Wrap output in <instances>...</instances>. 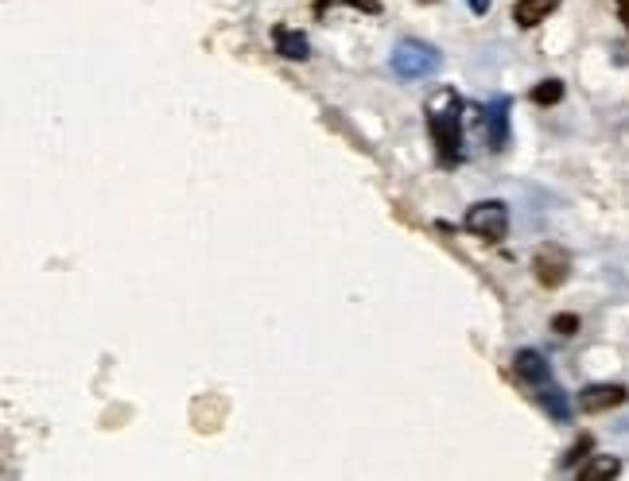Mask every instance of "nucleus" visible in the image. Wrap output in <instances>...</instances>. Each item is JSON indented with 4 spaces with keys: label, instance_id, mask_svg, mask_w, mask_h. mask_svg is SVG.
Masks as SVG:
<instances>
[{
    "label": "nucleus",
    "instance_id": "f257e3e1",
    "mask_svg": "<svg viewBox=\"0 0 629 481\" xmlns=\"http://www.w3.org/2000/svg\"><path fill=\"white\" fill-rule=\"evenodd\" d=\"M427 132H432L440 167H455L463 160V101L455 90H440L427 106Z\"/></svg>",
    "mask_w": 629,
    "mask_h": 481
},
{
    "label": "nucleus",
    "instance_id": "f03ea898",
    "mask_svg": "<svg viewBox=\"0 0 629 481\" xmlns=\"http://www.w3.org/2000/svg\"><path fill=\"white\" fill-rule=\"evenodd\" d=\"M440 66H443V55L432 47V43L404 40V43H397V51H392V74H397V78H404V83L432 78Z\"/></svg>",
    "mask_w": 629,
    "mask_h": 481
},
{
    "label": "nucleus",
    "instance_id": "7ed1b4c3",
    "mask_svg": "<svg viewBox=\"0 0 629 481\" xmlns=\"http://www.w3.org/2000/svg\"><path fill=\"white\" fill-rule=\"evenodd\" d=\"M463 226L470 229L475 237H482L486 245H501L509 237V206L498 203V198H490V203H478L466 210Z\"/></svg>",
    "mask_w": 629,
    "mask_h": 481
},
{
    "label": "nucleus",
    "instance_id": "20e7f679",
    "mask_svg": "<svg viewBox=\"0 0 629 481\" xmlns=\"http://www.w3.org/2000/svg\"><path fill=\"white\" fill-rule=\"evenodd\" d=\"M532 276H536L540 287L556 292V287H564L567 276H572V256L560 245H540L536 256H532Z\"/></svg>",
    "mask_w": 629,
    "mask_h": 481
},
{
    "label": "nucleus",
    "instance_id": "39448f33",
    "mask_svg": "<svg viewBox=\"0 0 629 481\" xmlns=\"http://www.w3.org/2000/svg\"><path fill=\"white\" fill-rule=\"evenodd\" d=\"M626 400H629V392L621 389V384H587V389L579 392V412L603 416V412H610V408H621Z\"/></svg>",
    "mask_w": 629,
    "mask_h": 481
},
{
    "label": "nucleus",
    "instance_id": "423d86ee",
    "mask_svg": "<svg viewBox=\"0 0 629 481\" xmlns=\"http://www.w3.org/2000/svg\"><path fill=\"white\" fill-rule=\"evenodd\" d=\"M513 373H517V381L529 384L532 392H540V389H547V384H552V369H547L544 353H536V350H517Z\"/></svg>",
    "mask_w": 629,
    "mask_h": 481
},
{
    "label": "nucleus",
    "instance_id": "0eeeda50",
    "mask_svg": "<svg viewBox=\"0 0 629 481\" xmlns=\"http://www.w3.org/2000/svg\"><path fill=\"white\" fill-rule=\"evenodd\" d=\"M482 132H486V140H490L494 152H501V147L509 144V98H498L490 109H486Z\"/></svg>",
    "mask_w": 629,
    "mask_h": 481
},
{
    "label": "nucleus",
    "instance_id": "6e6552de",
    "mask_svg": "<svg viewBox=\"0 0 629 481\" xmlns=\"http://www.w3.org/2000/svg\"><path fill=\"white\" fill-rule=\"evenodd\" d=\"M272 43H276L280 55L292 58V63H303V58H311V43H307V35H303L300 28H288V24L272 28Z\"/></svg>",
    "mask_w": 629,
    "mask_h": 481
},
{
    "label": "nucleus",
    "instance_id": "1a4fd4ad",
    "mask_svg": "<svg viewBox=\"0 0 629 481\" xmlns=\"http://www.w3.org/2000/svg\"><path fill=\"white\" fill-rule=\"evenodd\" d=\"M556 9H560V0H517L513 20H517V28H536V24H544Z\"/></svg>",
    "mask_w": 629,
    "mask_h": 481
},
{
    "label": "nucleus",
    "instance_id": "9d476101",
    "mask_svg": "<svg viewBox=\"0 0 629 481\" xmlns=\"http://www.w3.org/2000/svg\"><path fill=\"white\" fill-rule=\"evenodd\" d=\"M618 473H621V462H618V458H610V455H598V458H590L587 466H579V478H583V481L618 478Z\"/></svg>",
    "mask_w": 629,
    "mask_h": 481
},
{
    "label": "nucleus",
    "instance_id": "9b49d317",
    "mask_svg": "<svg viewBox=\"0 0 629 481\" xmlns=\"http://www.w3.org/2000/svg\"><path fill=\"white\" fill-rule=\"evenodd\" d=\"M338 4H350V9H358V12H369V17L381 12V0H315V17L323 20L330 9H338Z\"/></svg>",
    "mask_w": 629,
    "mask_h": 481
},
{
    "label": "nucleus",
    "instance_id": "f8f14e48",
    "mask_svg": "<svg viewBox=\"0 0 629 481\" xmlns=\"http://www.w3.org/2000/svg\"><path fill=\"white\" fill-rule=\"evenodd\" d=\"M532 101H536V106H556V101H564V83H560V78H544V83L532 90Z\"/></svg>",
    "mask_w": 629,
    "mask_h": 481
},
{
    "label": "nucleus",
    "instance_id": "ddd939ff",
    "mask_svg": "<svg viewBox=\"0 0 629 481\" xmlns=\"http://www.w3.org/2000/svg\"><path fill=\"white\" fill-rule=\"evenodd\" d=\"M552 330H556V335H575V330H579V315H556L552 318Z\"/></svg>",
    "mask_w": 629,
    "mask_h": 481
},
{
    "label": "nucleus",
    "instance_id": "4468645a",
    "mask_svg": "<svg viewBox=\"0 0 629 481\" xmlns=\"http://www.w3.org/2000/svg\"><path fill=\"white\" fill-rule=\"evenodd\" d=\"M590 447H595V442H590V435H583V439L575 442V447H572V455H567L564 462L572 466V462H583V458H590Z\"/></svg>",
    "mask_w": 629,
    "mask_h": 481
},
{
    "label": "nucleus",
    "instance_id": "2eb2a0df",
    "mask_svg": "<svg viewBox=\"0 0 629 481\" xmlns=\"http://www.w3.org/2000/svg\"><path fill=\"white\" fill-rule=\"evenodd\" d=\"M466 4H470L475 17H486V12H490V0H466Z\"/></svg>",
    "mask_w": 629,
    "mask_h": 481
},
{
    "label": "nucleus",
    "instance_id": "dca6fc26",
    "mask_svg": "<svg viewBox=\"0 0 629 481\" xmlns=\"http://www.w3.org/2000/svg\"><path fill=\"white\" fill-rule=\"evenodd\" d=\"M621 20H626V28H629V9H621Z\"/></svg>",
    "mask_w": 629,
    "mask_h": 481
},
{
    "label": "nucleus",
    "instance_id": "f3484780",
    "mask_svg": "<svg viewBox=\"0 0 629 481\" xmlns=\"http://www.w3.org/2000/svg\"><path fill=\"white\" fill-rule=\"evenodd\" d=\"M416 4H440V0H416Z\"/></svg>",
    "mask_w": 629,
    "mask_h": 481
},
{
    "label": "nucleus",
    "instance_id": "a211bd4d",
    "mask_svg": "<svg viewBox=\"0 0 629 481\" xmlns=\"http://www.w3.org/2000/svg\"><path fill=\"white\" fill-rule=\"evenodd\" d=\"M618 9H629V0H618Z\"/></svg>",
    "mask_w": 629,
    "mask_h": 481
}]
</instances>
